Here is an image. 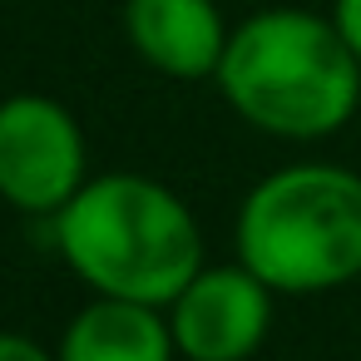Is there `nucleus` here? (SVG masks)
Returning <instances> with one entry per match:
<instances>
[{
  "instance_id": "39448f33",
  "label": "nucleus",
  "mask_w": 361,
  "mask_h": 361,
  "mask_svg": "<svg viewBox=\"0 0 361 361\" xmlns=\"http://www.w3.org/2000/svg\"><path fill=\"white\" fill-rule=\"evenodd\" d=\"M169 326L188 361H247L272 326V287L247 267H203L173 302Z\"/></svg>"
},
{
  "instance_id": "1a4fd4ad",
  "label": "nucleus",
  "mask_w": 361,
  "mask_h": 361,
  "mask_svg": "<svg viewBox=\"0 0 361 361\" xmlns=\"http://www.w3.org/2000/svg\"><path fill=\"white\" fill-rule=\"evenodd\" d=\"M331 20H336V30H341V40L356 50V60H361V0H331Z\"/></svg>"
},
{
  "instance_id": "6e6552de",
  "label": "nucleus",
  "mask_w": 361,
  "mask_h": 361,
  "mask_svg": "<svg viewBox=\"0 0 361 361\" xmlns=\"http://www.w3.org/2000/svg\"><path fill=\"white\" fill-rule=\"evenodd\" d=\"M0 361H55V351H45L25 331H0Z\"/></svg>"
},
{
  "instance_id": "7ed1b4c3",
  "label": "nucleus",
  "mask_w": 361,
  "mask_h": 361,
  "mask_svg": "<svg viewBox=\"0 0 361 361\" xmlns=\"http://www.w3.org/2000/svg\"><path fill=\"white\" fill-rule=\"evenodd\" d=\"M238 262L272 292H331L361 272V178L341 164H287L238 208Z\"/></svg>"
},
{
  "instance_id": "f03ea898",
  "label": "nucleus",
  "mask_w": 361,
  "mask_h": 361,
  "mask_svg": "<svg viewBox=\"0 0 361 361\" xmlns=\"http://www.w3.org/2000/svg\"><path fill=\"white\" fill-rule=\"evenodd\" d=\"M55 247L94 297L169 307L203 272L188 203L144 173H99L55 213Z\"/></svg>"
},
{
  "instance_id": "423d86ee",
  "label": "nucleus",
  "mask_w": 361,
  "mask_h": 361,
  "mask_svg": "<svg viewBox=\"0 0 361 361\" xmlns=\"http://www.w3.org/2000/svg\"><path fill=\"white\" fill-rule=\"evenodd\" d=\"M134 55L169 80H213L228 50V25L213 0H124Z\"/></svg>"
},
{
  "instance_id": "f257e3e1",
  "label": "nucleus",
  "mask_w": 361,
  "mask_h": 361,
  "mask_svg": "<svg viewBox=\"0 0 361 361\" xmlns=\"http://www.w3.org/2000/svg\"><path fill=\"white\" fill-rule=\"evenodd\" d=\"M218 90L238 119L262 134L312 144L351 124L361 104V60L331 16L297 6L247 16L223 50Z\"/></svg>"
},
{
  "instance_id": "20e7f679",
  "label": "nucleus",
  "mask_w": 361,
  "mask_h": 361,
  "mask_svg": "<svg viewBox=\"0 0 361 361\" xmlns=\"http://www.w3.org/2000/svg\"><path fill=\"white\" fill-rule=\"evenodd\" d=\"M85 183V129L60 99H0V198L20 213L55 218Z\"/></svg>"
},
{
  "instance_id": "0eeeda50",
  "label": "nucleus",
  "mask_w": 361,
  "mask_h": 361,
  "mask_svg": "<svg viewBox=\"0 0 361 361\" xmlns=\"http://www.w3.org/2000/svg\"><path fill=\"white\" fill-rule=\"evenodd\" d=\"M178 341L164 307L129 297H94L80 307L55 346V361H173Z\"/></svg>"
}]
</instances>
